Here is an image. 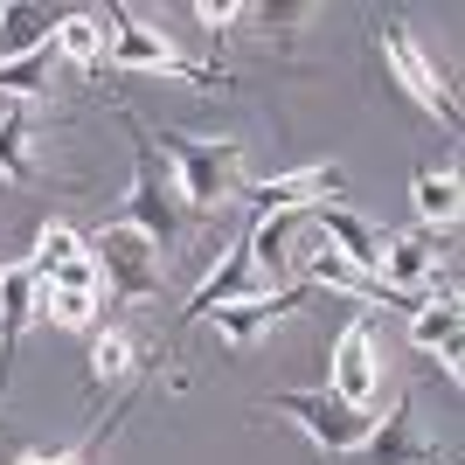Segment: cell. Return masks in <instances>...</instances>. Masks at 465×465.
Here are the masks:
<instances>
[{
    "label": "cell",
    "instance_id": "3957f363",
    "mask_svg": "<svg viewBox=\"0 0 465 465\" xmlns=\"http://www.w3.org/2000/svg\"><path fill=\"white\" fill-rule=\"evenodd\" d=\"M97 264V306H133V299H160V278H167V264H160V251L146 243L139 230H125V223H112V230L97 236V243H84Z\"/></svg>",
    "mask_w": 465,
    "mask_h": 465
},
{
    "label": "cell",
    "instance_id": "8fae6325",
    "mask_svg": "<svg viewBox=\"0 0 465 465\" xmlns=\"http://www.w3.org/2000/svg\"><path fill=\"white\" fill-rule=\"evenodd\" d=\"M35 285L42 272L21 257V264H0V389H7V361L21 348V327H28V312H35Z\"/></svg>",
    "mask_w": 465,
    "mask_h": 465
},
{
    "label": "cell",
    "instance_id": "7c38bea8",
    "mask_svg": "<svg viewBox=\"0 0 465 465\" xmlns=\"http://www.w3.org/2000/svg\"><path fill=\"white\" fill-rule=\"evenodd\" d=\"M459 320H465V312H459V299H451V292H445V299H430V306H417V312H410V341H417L424 354H438L451 382L465 375V369H459Z\"/></svg>",
    "mask_w": 465,
    "mask_h": 465
},
{
    "label": "cell",
    "instance_id": "9c48e42d",
    "mask_svg": "<svg viewBox=\"0 0 465 465\" xmlns=\"http://www.w3.org/2000/svg\"><path fill=\"white\" fill-rule=\"evenodd\" d=\"M299 306H306V292H251V299H230V306L202 312V320H215V327L230 333V348H251V341H264L278 320H292Z\"/></svg>",
    "mask_w": 465,
    "mask_h": 465
},
{
    "label": "cell",
    "instance_id": "ffe728a7",
    "mask_svg": "<svg viewBox=\"0 0 465 465\" xmlns=\"http://www.w3.org/2000/svg\"><path fill=\"white\" fill-rule=\"evenodd\" d=\"M77 251H84V236L70 230V223H42V236H35V257H28V264H35V272H56V264H70Z\"/></svg>",
    "mask_w": 465,
    "mask_h": 465
},
{
    "label": "cell",
    "instance_id": "52a82bcc",
    "mask_svg": "<svg viewBox=\"0 0 465 465\" xmlns=\"http://www.w3.org/2000/svg\"><path fill=\"white\" fill-rule=\"evenodd\" d=\"M306 230H320V243H327L341 264H354L361 278L382 272V230H375L361 209H348V202H312V209H306Z\"/></svg>",
    "mask_w": 465,
    "mask_h": 465
},
{
    "label": "cell",
    "instance_id": "ac0fdd59",
    "mask_svg": "<svg viewBox=\"0 0 465 465\" xmlns=\"http://www.w3.org/2000/svg\"><path fill=\"white\" fill-rule=\"evenodd\" d=\"M35 312H49V320L70 327V333L97 327V299H91V292H49V285H35Z\"/></svg>",
    "mask_w": 465,
    "mask_h": 465
},
{
    "label": "cell",
    "instance_id": "6da1fadb",
    "mask_svg": "<svg viewBox=\"0 0 465 465\" xmlns=\"http://www.w3.org/2000/svg\"><path fill=\"white\" fill-rule=\"evenodd\" d=\"M125 125H133V194H125V230H139L153 251H181V236H188V202H181L174 188V167L160 160L153 133L139 125L133 112H125Z\"/></svg>",
    "mask_w": 465,
    "mask_h": 465
},
{
    "label": "cell",
    "instance_id": "603a6c76",
    "mask_svg": "<svg viewBox=\"0 0 465 465\" xmlns=\"http://www.w3.org/2000/svg\"><path fill=\"white\" fill-rule=\"evenodd\" d=\"M15 465H84V451H21Z\"/></svg>",
    "mask_w": 465,
    "mask_h": 465
},
{
    "label": "cell",
    "instance_id": "7402d4cb",
    "mask_svg": "<svg viewBox=\"0 0 465 465\" xmlns=\"http://www.w3.org/2000/svg\"><path fill=\"white\" fill-rule=\"evenodd\" d=\"M236 15H243L236 0H194V21H202V28H230Z\"/></svg>",
    "mask_w": 465,
    "mask_h": 465
},
{
    "label": "cell",
    "instance_id": "277c9868",
    "mask_svg": "<svg viewBox=\"0 0 465 465\" xmlns=\"http://www.w3.org/2000/svg\"><path fill=\"white\" fill-rule=\"evenodd\" d=\"M272 410H278V417H292V424L306 430L327 459H348V451L375 430V410H348L341 396H327V389H278Z\"/></svg>",
    "mask_w": 465,
    "mask_h": 465
},
{
    "label": "cell",
    "instance_id": "d6986e66",
    "mask_svg": "<svg viewBox=\"0 0 465 465\" xmlns=\"http://www.w3.org/2000/svg\"><path fill=\"white\" fill-rule=\"evenodd\" d=\"M133 375V341L125 333H97V348H91V382H125Z\"/></svg>",
    "mask_w": 465,
    "mask_h": 465
},
{
    "label": "cell",
    "instance_id": "e0dca14e",
    "mask_svg": "<svg viewBox=\"0 0 465 465\" xmlns=\"http://www.w3.org/2000/svg\"><path fill=\"white\" fill-rule=\"evenodd\" d=\"M410 194H417V215L424 223H459V174H417L410 181Z\"/></svg>",
    "mask_w": 465,
    "mask_h": 465
},
{
    "label": "cell",
    "instance_id": "2e32d148",
    "mask_svg": "<svg viewBox=\"0 0 465 465\" xmlns=\"http://www.w3.org/2000/svg\"><path fill=\"white\" fill-rule=\"evenodd\" d=\"M56 56L97 70V63H104V21L97 15H56Z\"/></svg>",
    "mask_w": 465,
    "mask_h": 465
},
{
    "label": "cell",
    "instance_id": "5b68a950",
    "mask_svg": "<svg viewBox=\"0 0 465 465\" xmlns=\"http://www.w3.org/2000/svg\"><path fill=\"white\" fill-rule=\"evenodd\" d=\"M375 389H382V369H375V320H348L341 341H333V369H327V396H341L348 410H375Z\"/></svg>",
    "mask_w": 465,
    "mask_h": 465
},
{
    "label": "cell",
    "instance_id": "7a4b0ae2",
    "mask_svg": "<svg viewBox=\"0 0 465 465\" xmlns=\"http://www.w3.org/2000/svg\"><path fill=\"white\" fill-rule=\"evenodd\" d=\"M160 160H174V188L188 209H223L243 194V139H188V133H153Z\"/></svg>",
    "mask_w": 465,
    "mask_h": 465
},
{
    "label": "cell",
    "instance_id": "44dd1931",
    "mask_svg": "<svg viewBox=\"0 0 465 465\" xmlns=\"http://www.w3.org/2000/svg\"><path fill=\"white\" fill-rule=\"evenodd\" d=\"M42 285H49V292H91V299H97V264H91V251H77L70 264H56V272H42Z\"/></svg>",
    "mask_w": 465,
    "mask_h": 465
},
{
    "label": "cell",
    "instance_id": "5bb4252c",
    "mask_svg": "<svg viewBox=\"0 0 465 465\" xmlns=\"http://www.w3.org/2000/svg\"><path fill=\"white\" fill-rule=\"evenodd\" d=\"M257 292V264H251V251L236 243L223 264H215L202 285H194V299H188V320H202V312H215V306H230V299H251Z\"/></svg>",
    "mask_w": 465,
    "mask_h": 465
},
{
    "label": "cell",
    "instance_id": "ba28073f",
    "mask_svg": "<svg viewBox=\"0 0 465 465\" xmlns=\"http://www.w3.org/2000/svg\"><path fill=\"white\" fill-rule=\"evenodd\" d=\"M354 465H445V451H430L424 438H417V417H410V396H396V410H389L382 424L361 438V445L348 451Z\"/></svg>",
    "mask_w": 465,
    "mask_h": 465
},
{
    "label": "cell",
    "instance_id": "30bf717a",
    "mask_svg": "<svg viewBox=\"0 0 465 465\" xmlns=\"http://www.w3.org/2000/svg\"><path fill=\"white\" fill-rule=\"evenodd\" d=\"M104 63H112V70H146V77H167V70L181 77V63H174V49H167V35L139 28L125 7H112V42H104Z\"/></svg>",
    "mask_w": 465,
    "mask_h": 465
},
{
    "label": "cell",
    "instance_id": "4fadbf2b",
    "mask_svg": "<svg viewBox=\"0 0 465 465\" xmlns=\"http://www.w3.org/2000/svg\"><path fill=\"white\" fill-rule=\"evenodd\" d=\"M327 188H341V167H299V174H278V181H264V188H243L257 202V215H278V209H312V194H327Z\"/></svg>",
    "mask_w": 465,
    "mask_h": 465
},
{
    "label": "cell",
    "instance_id": "9a60e30c",
    "mask_svg": "<svg viewBox=\"0 0 465 465\" xmlns=\"http://www.w3.org/2000/svg\"><path fill=\"white\" fill-rule=\"evenodd\" d=\"M28 139H35V112L28 104H0V181H35V160H28Z\"/></svg>",
    "mask_w": 465,
    "mask_h": 465
},
{
    "label": "cell",
    "instance_id": "8992f818",
    "mask_svg": "<svg viewBox=\"0 0 465 465\" xmlns=\"http://www.w3.org/2000/svg\"><path fill=\"white\" fill-rule=\"evenodd\" d=\"M382 56H389V70H396V84H403L417 104H424L430 118H445L451 133H459V97L445 91V77H438V63L410 42V28L403 21H382Z\"/></svg>",
    "mask_w": 465,
    "mask_h": 465
}]
</instances>
